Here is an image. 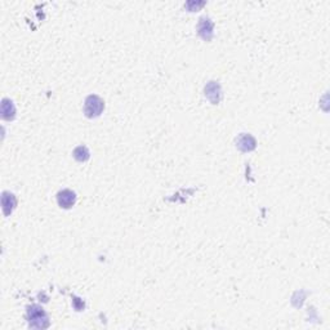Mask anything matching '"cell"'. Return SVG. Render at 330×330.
Returning a JSON list of instances; mask_svg holds the SVG:
<instances>
[{
    "label": "cell",
    "mask_w": 330,
    "mask_h": 330,
    "mask_svg": "<svg viewBox=\"0 0 330 330\" xmlns=\"http://www.w3.org/2000/svg\"><path fill=\"white\" fill-rule=\"evenodd\" d=\"M213 29H214V24L212 22V20L207 16L200 18L199 24H197V34L202 36L204 40L211 41L212 38H213Z\"/></svg>",
    "instance_id": "cell-4"
},
{
    "label": "cell",
    "mask_w": 330,
    "mask_h": 330,
    "mask_svg": "<svg viewBox=\"0 0 330 330\" xmlns=\"http://www.w3.org/2000/svg\"><path fill=\"white\" fill-rule=\"evenodd\" d=\"M27 318H29V324L31 327L45 329L49 326V318H48L47 313L41 307L36 306V304L27 307Z\"/></svg>",
    "instance_id": "cell-1"
},
{
    "label": "cell",
    "mask_w": 330,
    "mask_h": 330,
    "mask_svg": "<svg viewBox=\"0 0 330 330\" xmlns=\"http://www.w3.org/2000/svg\"><path fill=\"white\" fill-rule=\"evenodd\" d=\"M57 203L62 209H70L76 204V193L69 188L59 191L57 193Z\"/></svg>",
    "instance_id": "cell-5"
},
{
    "label": "cell",
    "mask_w": 330,
    "mask_h": 330,
    "mask_svg": "<svg viewBox=\"0 0 330 330\" xmlns=\"http://www.w3.org/2000/svg\"><path fill=\"white\" fill-rule=\"evenodd\" d=\"M205 97L211 101L213 105L219 103V101L222 100V91H221V85L217 82H209V84L205 87Z\"/></svg>",
    "instance_id": "cell-6"
},
{
    "label": "cell",
    "mask_w": 330,
    "mask_h": 330,
    "mask_svg": "<svg viewBox=\"0 0 330 330\" xmlns=\"http://www.w3.org/2000/svg\"><path fill=\"white\" fill-rule=\"evenodd\" d=\"M236 147L243 152H250L257 147V141L249 133H241L236 138Z\"/></svg>",
    "instance_id": "cell-3"
},
{
    "label": "cell",
    "mask_w": 330,
    "mask_h": 330,
    "mask_svg": "<svg viewBox=\"0 0 330 330\" xmlns=\"http://www.w3.org/2000/svg\"><path fill=\"white\" fill-rule=\"evenodd\" d=\"M103 108H105V102L101 97L96 96V94H91L87 97V100L84 102V114L87 117H98L102 114Z\"/></svg>",
    "instance_id": "cell-2"
},
{
    "label": "cell",
    "mask_w": 330,
    "mask_h": 330,
    "mask_svg": "<svg viewBox=\"0 0 330 330\" xmlns=\"http://www.w3.org/2000/svg\"><path fill=\"white\" fill-rule=\"evenodd\" d=\"M16 205H17V199H16V196L13 195L12 192L4 191L3 195H2V207H3L4 216L6 217L11 216L12 212L15 211Z\"/></svg>",
    "instance_id": "cell-7"
},
{
    "label": "cell",
    "mask_w": 330,
    "mask_h": 330,
    "mask_svg": "<svg viewBox=\"0 0 330 330\" xmlns=\"http://www.w3.org/2000/svg\"><path fill=\"white\" fill-rule=\"evenodd\" d=\"M73 155L74 158H75V160L80 161V163H84V161H87L88 159L91 158V152H89V150L85 146H78L74 150Z\"/></svg>",
    "instance_id": "cell-9"
},
{
    "label": "cell",
    "mask_w": 330,
    "mask_h": 330,
    "mask_svg": "<svg viewBox=\"0 0 330 330\" xmlns=\"http://www.w3.org/2000/svg\"><path fill=\"white\" fill-rule=\"evenodd\" d=\"M2 117L7 121H11L16 117V107L12 101L8 98H4L2 101Z\"/></svg>",
    "instance_id": "cell-8"
}]
</instances>
